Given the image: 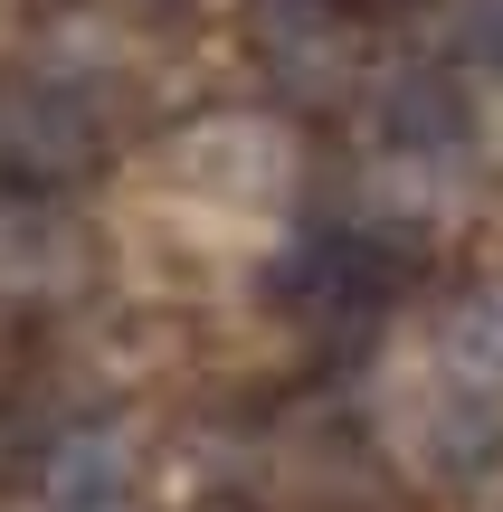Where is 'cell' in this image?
I'll return each mask as SVG.
<instances>
[{
    "label": "cell",
    "mask_w": 503,
    "mask_h": 512,
    "mask_svg": "<svg viewBox=\"0 0 503 512\" xmlns=\"http://www.w3.org/2000/svg\"><path fill=\"white\" fill-rule=\"evenodd\" d=\"M0 10H48V0H0Z\"/></svg>",
    "instance_id": "52a82bcc"
},
{
    "label": "cell",
    "mask_w": 503,
    "mask_h": 512,
    "mask_svg": "<svg viewBox=\"0 0 503 512\" xmlns=\"http://www.w3.org/2000/svg\"><path fill=\"white\" fill-rule=\"evenodd\" d=\"M257 48H266V67L285 76V95H304V105L352 86V29H342V10H323V0H285L257 29Z\"/></svg>",
    "instance_id": "7a4b0ae2"
},
{
    "label": "cell",
    "mask_w": 503,
    "mask_h": 512,
    "mask_svg": "<svg viewBox=\"0 0 503 512\" xmlns=\"http://www.w3.org/2000/svg\"><path fill=\"white\" fill-rule=\"evenodd\" d=\"M323 10H352V0H323Z\"/></svg>",
    "instance_id": "ba28073f"
},
{
    "label": "cell",
    "mask_w": 503,
    "mask_h": 512,
    "mask_svg": "<svg viewBox=\"0 0 503 512\" xmlns=\"http://www.w3.org/2000/svg\"><path fill=\"white\" fill-rule=\"evenodd\" d=\"M390 133L399 143H456L466 133V95L447 76H399L390 86Z\"/></svg>",
    "instance_id": "277c9868"
},
{
    "label": "cell",
    "mask_w": 503,
    "mask_h": 512,
    "mask_svg": "<svg viewBox=\"0 0 503 512\" xmlns=\"http://www.w3.org/2000/svg\"><path fill=\"white\" fill-rule=\"evenodd\" d=\"M105 133L67 76H0V171L29 190H67L95 171Z\"/></svg>",
    "instance_id": "6da1fadb"
},
{
    "label": "cell",
    "mask_w": 503,
    "mask_h": 512,
    "mask_svg": "<svg viewBox=\"0 0 503 512\" xmlns=\"http://www.w3.org/2000/svg\"><path fill=\"white\" fill-rule=\"evenodd\" d=\"M133 10H143V19H181L190 0H133Z\"/></svg>",
    "instance_id": "8992f818"
},
{
    "label": "cell",
    "mask_w": 503,
    "mask_h": 512,
    "mask_svg": "<svg viewBox=\"0 0 503 512\" xmlns=\"http://www.w3.org/2000/svg\"><path fill=\"white\" fill-rule=\"evenodd\" d=\"M456 38H466V57H475V67H494V76H503V0H475Z\"/></svg>",
    "instance_id": "5b68a950"
},
{
    "label": "cell",
    "mask_w": 503,
    "mask_h": 512,
    "mask_svg": "<svg viewBox=\"0 0 503 512\" xmlns=\"http://www.w3.org/2000/svg\"><path fill=\"white\" fill-rule=\"evenodd\" d=\"M390 275L399 266H390L380 238H314V247L295 256V294L314 313H371L380 294H390Z\"/></svg>",
    "instance_id": "3957f363"
}]
</instances>
